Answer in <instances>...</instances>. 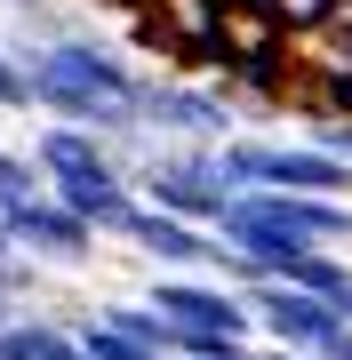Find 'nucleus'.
<instances>
[{
	"mask_svg": "<svg viewBox=\"0 0 352 360\" xmlns=\"http://www.w3.org/2000/svg\"><path fill=\"white\" fill-rule=\"evenodd\" d=\"M233 360H256V352H233Z\"/></svg>",
	"mask_w": 352,
	"mask_h": 360,
	"instance_id": "f3484780",
	"label": "nucleus"
},
{
	"mask_svg": "<svg viewBox=\"0 0 352 360\" xmlns=\"http://www.w3.org/2000/svg\"><path fill=\"white\" fill-rule=\"evenodd\" d=\"M264 8L288 25V40H304V32H320L328 16H337V0H264Z\"/></svg>",
	"mask_w": 352,
	"mask_h": 360,
	"instance_id": "9b49d317",
	"label": "nucleus"
},
{
	"mask_svg": "<svg viewBox=\"0 0 352 360\" xmlns=\"http://www.w3.org/2000/svg\"><path fill=\"white\" fill-rule=\"evenodd\" d=\"M233 96L216 80H176V72H144L136 96V129L152 144H233Z\"/></svg>",
	"mask_w": 352,
	"mask_h": 360,
	"instance_id": "7ed1b4c3",
	"label": "nucleus"
},
{
	"mask_svg": "<svg viewBox=\"0 0 352 360\" xmlns=\"http://www.w3.org/2000/svg\"><path fill=\"white\" fill-rule=\"evenodd\" d=\"M337 312H344V321H352V296H344V304H337Z\"/></svg>",
	"mask_w": 352,
	"mask_h": 360,
	"instance_id": "dca6fc26",
	"label": "nucleus"
},
{
	"mask_svg": "<svg viewBox=\"0 0 352 360\" xmlns=\"http://www.w3.org/2000/svg\"><path fill=\"white\" fill-rule=\"evenodd\" d=\"M248 304H256V328H264V345H288V352H328V336L344 328V312L337 304H320V296H304V288H288V281H256L248 288Z\"/></svg>",
	"mask_w": 352,
	"mask_h": 360,
	"instance_id": "423d86ee",
	"label": "nucleus"
},
{
	"mask_svg": "<svg viewBox=\"0 0 352 360\" xmlns=\"http://www.w3.org/2000/svg\"><path fill=\"white\" fill-rule=\"evenodd\" d=\"M144 304H152L160 321H176V328H209V336L256 345V304H248V288H233V281H209V272H160Z\"/></svg>",
	"mask_w": 352,
	"mask_h": 360,
	"instance_id": "20e7f679",
	"label": "nucleus"
},
{
	"mask_svg": "<svg viewBox=\"0 0 352 360\" xmlns=\"http://www.w3.org/2000/svg\"><path fill=\"white\" fill-rule=\"evenodd\" d=\"M80 345H89V360H160V352H144L136 336H120V328H105L89 312V321H80Z\"/></svg>",
	"mask_w": 352,
	"mask_h": 360,
	"instance_id": "9d476101",
	"label": "nucleus"
},
{
	"mask_svg": "<svg viewBox=\"0 0 352 360\" xmlns=\"http://www.w3.org/2000/svg\"><path fill=\"white\" fill-rule=\"evenodd\" d=\"M0 224H8V240L25 248L32 264H89L96 257V240H105V232H96L89 217H72L65 200H25V208H0Z\"/></svg>",
	"mask_w": 352,
	"mask_h": 360,
	"instance_id": "39448f33",
	"label": "nucleus"
},
{
	"mask_svg": "<svg viewBox=\"0 0 352 360\" xmlns=\"http://www.w3.org/2000/svg\"><path fill=\"white\" fill-rule=\"evenodd\" d=\"M136 193L152 208H169L184 224H224V208L240 200V184L224 176V144H152L136 160Z\"/></svg>",
	"mask_w": 352,
	"mask_h": 360,
	"instance_id": "f257e3e1",
	"label": "nucleus"
},
{
	"mask_svg": "<svg viewBox=\"0 0 352 360\" xmlns=\"http://www.w3.org/2000/svg\"><path fill=\"white\" fill-rule=\"evenodd\" d=\"M96 321H105V328H120V336H136V345H144V352H160V360H169V345H176V328L160 321L152 304H105Z\"/></svg>",
	"mask_w": 352,
	"mask_h": 360,
	"instance_id": "1a4fd4ad",
	"label": "nucleus"
},
{
	"mask_svg": "<svg viewBox=\"0 0 352 360\" xmlns=\"http://www.w3.org/2000/svg\"><path fill=\"white\" fill-rule=\"evenodd\" d=\"M25 321V296H0V328H16Z\"/></svg>",
	"mask_w": 352,
	"mask_h": 360,
	"instance_id": "ddd939ff",
	"label": "nucleus"
},
{
	"mask_svg": "<svg viewBox=\"0 0 352 360\" xmlns=\"http://www.w3.org/2000/svg\"><path fill=\"white\" fill-rule=\"evenodd\" d=\"M320 360H352V321H344L337 336H328V352H320Z\"/></svg>",
	"mask_w": 352,
	"mask_h": 360,
	"instance_id": "f8f14e48",
	"label": "nucleus"
},
{
	"mask_svg": "<svg viewBox=\"0 0 352 360\" xmlns=\"http://www.w3.org/2000/svg\"><path fill=\"white\" fill-rule=\"evenodd\" d=\"M224 176L240 193H313V200H352V160L320 144H280V136H233Z\"/></svg>",
	"mask_w": 352,
	"mask_h": 360,
	"instance_id": "f03ea898",
	"label": "nucleus"
},
{
	"mask_svg": "<svg viewBox=\"0 0 352 360\" xmlns=\"http://www.w3.org/2000/svg\"><path fill=\"white\" fill-rule=\"evenodd\" d=\"M32 160L48 168V193H56V184H80V176H112V168H129L112 136H96V129H65V120H48V129L32 136Z\"/></svg>",
	"mask_w": 352,
	"mask_h": 360,
	"instance_id": "0eeeda50",
	"label": "nucleus"
},
{
	"mask_svg": "<svg viewBox=\"0 0 352 360\" xmlns=\"http://www.w3.org/2000/svg\"><path fill=\"white\" fill-rule=\"evenodd\" d=\"M256 360H313V352H288V345H256Z\"/></svg>",
	"mask_w": 352,
	"mask_h": 360,
	"instance_id": "4468645a",
	"label": "nucleus"
},
{
	"mask_svg": "<svg viewBox=\"0 0 352 360\" xmlns=\"http://www.w3.org/2000/svg\"><path fill=\"white\" fill-rule=\"evenodd\" d=\"M280 281L304 288V296H320V304H344V296H352V264L337 257V248H313V257H296Z\"/></svg>",
	"mask_w": 352,
	"mask_h": 360,
	"instance_id": "6e6552de",
	"label": "nucleus"
},
{
	"mask_svg": "<svg viewBox=\"0 0 352 360\" xmlns=\"http://www.w3.org/2000/svg\"><path fill=\"white\" fill-rule=\"evenodd\" d=\"M224 8H264V0H224Z\"/></svg>",
	"mask_w": 352,
	"mask_h": 360,
	"instance_id": "2eb2a0df",
	"label": "nucleus"
},
{
	"mask_svg": "<svg viewBox=\"0 0 352 360\" xmlns=\"http://www.w3.org/2000/svg\"><path fill=\"white\" fill-rule=\"evenodd\" d=\"M0 153H8V144H0Z\"/></svg>",
	"mask_w": 352,
	"mask_h": 360,
	"instance_id": "a211bd4d",
	"label": "nucleus"
}]
</instances>
